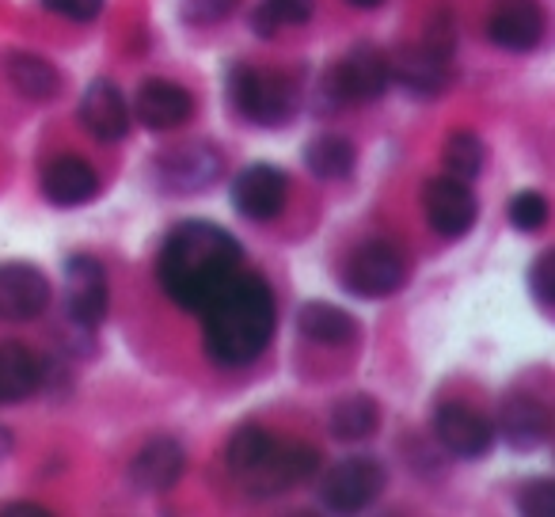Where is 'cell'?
<instances>
[{
	"instance_id": "13",
	"label": "cell",
	"mask_w": 555,
	"mask_h": 517,
	"mask_svg": "<svg viewBox=\"0 0 555 517\" xmlns=\"http://www.w3.org/2000/svg\"><path fill=\"white\" fill-rule=\"evenodd\" d=\"M50 282L31 263H0V320H31L47 309Z\"/></svg>"
},
{
	"instance_id": "29",
	"label": "cell",
	"mask_w": 555,
	"mask_h": 517,
	"mask_svg": "<svg viewBox=\"0 0 555 517\" xmlns=\"http://www.w3.org/2000/svg\"><path fill=\"white\" fill-rule=\"evenodd\" d=\"M529 289L544 312L555 309V251H540V259L529 271Z\"/></svg>"
},
{
	"instance_id": "2",
	"label": "cell",
	"mask_w": 555,
	"mask_h": 517,
	"mask_svg": "<svg viewBox=\"0 0 555 517\" xmlns=\"http://www.w3.org/2000/svg\"><path fill=\"white\" fill-rule=\"evenodd\" d=\"M198 312L206 350L221 365L255 362L274 339V294L259 274H232Z\"/></svg>"
},
{
	"instance_id": "1",
	"label": "cell",
	"mask_w": 555,
	"mask_h": 517,
	"mask_svg": "<svg viewBox=\"0 0 555 517\" xmlns=\"http://www.w3.org/2000/svg\"><path fill=\"white\" fill-rule=\"evenodd\" d=\"M240 240L209 221H183L160 247L156 279L179 309L198 312L240 271Z\"/></svg>"
},
{
	"instance_id": "15",
	"label": "cell",
	"mask_w": 555,
	"mask_h": 517,
	"mask_svg": "<svg viewBox=\"0 0 555 517\" xmlns=\"http://www.w3.org/2000/svg\"><path fill=\"white\" fill-rule=\"evenodd\" d=\"M80 122L100 141H118L130 130V103L115 80H92L80 100Z\"/></svg>"
},
{
	"instance_id": "26",
	"label": "cell",
	"mask_w": 555,
	"mask_h": 517,
	"mask_svg": "<svg viewBox=\"0 0 555 517\" xmlns=\"http://www.w3.org/2000/svg\"><path fill=\"white\" fill-rule=\"evenodd\" d=\"M483 141L476 138V133L468 130H456L453 138L446 141V153H441V160H446V176H456V179H476L479 171H483Z\"/></svg>"
},
{
	"instance_id": "22",
	"label": "cell",
	"mask_w": 555,
	"mask_h": 517,
	"mask_svg": "<svg viewBox=\"0 0 555 517\" xmlns=\"http://www.w3.org/2000/svg\"><path fill=\"white\" fill-rule=\"evenodd\" d=\"M4 77H9V85L16 88L20 95H27V100H50V95H57V88H62V77H57V69L47 57L20 54V50L4 57Z\"/></svg>"
},
{
	"instance_id": "23",
	"label": "cell",
	"mask_w": 555,
	"mask_h": 517,
	"mask_svg": "<svg viewBox=\"0 0 555 517\" xmlns=\"http://www.w3.org/2000/svg\"><path fill=\"white\" fill-rule=\"evenodd\" d=\"M39 388V362L20 342H0V403H20Z\"/></svg>"
},
{
	"instance_id": "20",
	"label": "cell",
	"mask_w": 555,
	"mask_h": 517,
	"mask_svg": "<svg viewBox=\"0 0 555 517\" xmlns=\"http://www.w3.org/2000/svg\"><path fill=\"white\" fill-rule=\"evenodd\" d=\"M221 171V156L206 145H186L176 148V153L164 156V179L176 191H198V186H209Z\"/></svg>"
},
{
	"instance_id": "14",
	"label": "cell",
	"mask_w": 555,
	"mask_h": 517,
	"mask_svg": "<svg viewBox=\"0 0 555 517\" xmlns=\"http://www.w3.org/2000/svg\"><path fill=\"white\" fill-rule=\"evenodd\" d=\"M133 115L149 130H179L183 122H191L194 95L171 80H145L133 95Z\"/></svg>"
},
{
	"instance_id": "7",
	"label": "cell",
	"mask_w": 555,
	"mask_h": 517,
	"mask_svg": "<svg viewBox=\"0 0 555 517\" xmlns=\"http://www.w3.org/2000/svg\"><path fill=\"white\" fill-rule=\"evenodd\" d=\"M385 491V468L370 456H350V461L335 464L320 483V499L324 506L339 509V514H354L365 509L377 494Z\"/></svg>"
},
{
	"instance_id": "6",
	"label": "cell",
	"mask_w": 555,
	"mask_h": 517,
	"mask_svg": "<svg viewBox=\"0 0 555 517\" xmlns=\"http://www.w3.org/2000/svg\"><path fill=\"white\" fill-rule=\"evenodd\" d=\"M408 279V263H403V251L388 240H370V244L354 247L347 259V282L350 294L365 297V301H380V297H392L396 289Z\"/></svg>"
},
{
	"instance_id": "35",
	"label": "cell",
	"mask_w": 555,
	"mask_h": 517,
	"mask_svg": "<svg viewBox=\"0 0 555 517\" xmlns=\"http://www.w3.org/2000/svg\"><path fill=\"white\" fill-rule=\"evenodd\" d=\"M354 9H377V4H385V0H350Z\"/></svg>"
},
{
	"instance_id": "30",
	"label": "cell",
	"mask_w": 555,
	"mask_h": 517,
	"mask_svg": "<svg viewBox=\"0 0 555 517\" xmlns=\"http://www.w3.org/2000/svg\"><path fill=\"white\" fill-rule=\"evenodd\" d=\"M517 506H521L525 514H537V517L555 514V483L552 479H532V483H525Z\"/></svg>"
},
{
	"instance_id": "8",
	"label": "cell",
	"mask_w": 555,
	"mask_h": 517,
	"mask_svg": "<svg viewBox=\"0 0 555 517\" xmlns=\"http://www.w3.org/2000/svg\"><path fill=\"white\" fill-rule=\"evenodd\" d=\"M423 209L426 221L438 236L446 240H461L472 232L476 224V194L468 191V183L456 176H438L423 186Z\"/></svg>"
},
{
	"instance_id": "10",
	"label": "cell",
	"mask_w": 555,
	"mask_h": 517,
	"mask_svg": "<svg viewBox=\"0 0 555 517\" xmlns=\"http://www.w3.org/2000/svg\"><path fill=\"white\" fill-rule=\"evenodd\" d=\"M544 9L537 0H494L491 4V20H487V35H491L494 47L514 50H537L544 39Z\"/></svg>"
},
{
	"instance_id": "33",
	"label": "cell",
	"mask_w": 555,
	"mask_h": 517,
	"mask_svg": "<svg viewBox=\"0 0 555 517\" xmlns=\"http://www.w3.org/2000/svg\"><path fill=\"white\" fill-rule=\"evenodd\" d=\"M4 514H31V517H47L50 509H42V506H35V502H20V506H9Z\"/></svg>"
},
{
	"instance_id": "21",
	"label": "cell",
	"mask_w": 555,
	"mask_h": 517,
	"mask_svg": "<svg viewBox=\"0 0 555 517\" xmlns=\"http://www.w3.org/2000/svg\"><path fill=\"white\" fill-rule=\"evenodd\" d=\"M297 327H301L305 339L320 342V347H343L358 335V324L350 312H343L339 305L332 301H312L301 309L297 316Z\"/></svg>"
},
{
	"instance_id": "17",
	"label": "cell",
	"mask_w": 555,
	"mask_h": 517,
	"mask_svg": "<svg viewBox=\"0 0 555 517\" xmlns=\"http://www.w3.org/2000/svg\"><path fill=\"white\" fill-rule=\"evenodd\" d=\"M499 430L514 449H537L552 434V415H547L544 400H537L529 392H517L502 403Z\"/></svg>"
},
{
	"instance_id": "4",
	"label": "cell",
	"mask_w": 555,
	"mask_h": 517,
	"mask_svg": "<svg viewBox=\"0 0 555 517\" xmlns=\"http://www.w3.org/2000/svg\"><path fill=\"white\" fill-rule=\"evenodd\" d=\"M388 85H392V62H388V54L373 47V42H358L354 50H347L324 73L320 100L332 103V107H350V103H365L385 95Z\"/></svg>"
},
{
	"instance_id": "12",
	"label": "cell",
	"mask_w": 555,
	"mask_h": 517,
	"mask_svg": "<svg viewBox=\"0 0 555 517\" xmlns=\"http://www.w3.org/2000/svg\"><path fill=\"white\" fill-rule=\"evenodd\" d=\"M434 438H438L441 449H449L461 461H476V456H483L494 445V426L479 411L461 408V403H446L434 415Z\"/></svg>"
},
{
	"instance_id": "28",
	"label": "cell",
	"mask_w": 555,
	"mask_h": 517,
	"mask_svg": "<svg viewBox=\"0 0 555 517\" xmlns=\"http://www.w3.org/2000/svg\"><path fill=\"white\" fill-rule=\"evenodd\" d=\"M506 214L517 232H540L547 224V198L540 191H521L509 198Z\"/></svg>"
},
{
	"instance_id": "16",
	"label": "cell",
	"mask_w": 555,
	"mask_h": 517,
	"mask_svg": "<svg viewBox=\"0 0 555 517\" xmlns=\"http://www.w3.org/2000/svg\"><path fill=\"white\" fill-rule=\"evenodd\" d=\"M95 191H100V176L80 156H57L42 171V194L54 206H85V202L95 198Z\"/></svg>"
},
{
	"instance_id": "32",
	"label": "cell",
	"mask_w": 555,
	"mask_h": 517,
	"mask_svg": "<svg viewBox=\"0 0 555 517\" xmlns=\"http://www.w3.org/2000/svg\"><path fill=\"white\" fill-rule=\"evenodd\" d=\"M236 4L240 0H183V16L191 24H217V20H229Z\"/></svg>"
},
{
	"instance_id": "11",
	"label": "cell",
	"mask_w": 555,
	"mask_h": 517,
	"mask_svg": "<svg viewBox=\"0 0 555 517\" xmlns=\"http://www.w3.org/2000/svg\"><path fill=\"white\" fill-rule=\"evenodd\" d=\"M232 206L247 221H274L286 209V176L270 164H251L232 183Z\"/></svg>"
},
{
	"instance_id": "34",
	"label": "cell",
	"mask_w": 555,
	"mask_h": 517,
	"mask_svg": "<svg viewBox=\"0 0 555 517\" xmlns=\"http://www.w3.org/2000/svg\"><path fill=\"white\" fill-rule=\"evenodd\" d=\"M9 449H12V434L4 430V426H0V461H4V456H9Z\"/></svg>"
},
{
	"instance_id": "5",
	"label": "cell",
	"mask_w": 555,
	"mask_h": 517,
	"mask_svg": "<svg viewBox=\"0 0 555 517\" xmlns=\"http://www.w3.org/2000/svg\"><path fill=\"white\" fill-rule=\"evenodd\" d=\"M317 464H320V453L312 445H297V441L278 445V441H270L267 453H262L236 483L244 487L247 494L270 499V494H282V491H289V487L312 479L317 476Z\"/></svg>"
},
{
	"instance_id": "31",
	"label": "cell",
	"mask_w": 555,
	"mask_h": 517,
	"mask_svg": "<svg viewBox=\"0 0 555 517\" xmlns=\"http://www.w3.org/2000/svg\"><path fill=\"white\" fill-rule=\"evenodd\" d=\"M42 9L73 20V24H92L103 12V0H42Z\"/></svg>"
},
{
	"instance_id": "9",
	"label": "cell",
	"mask_w": 555,
	"mask_h": 517,
	"mask_svg": "<svg viewBox=\"0 0 555 517\" xmlns=\"http://www.w3.org/2000/svg\"><path fill=\"white\" fill-rule=\"evenodd\" d=\"M65 312L85 332H95L107 316V271L92 255H73L65 263Z\"/></svg>"
},
{
	"instance_id": "25",
	"label": "cell",
	"mask_w": 555,
	"mask_h": 517,
	"mask_svg": "<svg viewBox=\"0 0 555 517\" xmlns=\"http://www.w3.org/2000/svg\"><path fill=\"white\" fill-rule=\"evenodd\" d=\"M380 426V408L370 396H347L332 411V434L339 441H365Z\"/></svg>"
},
{
	"instance_id": "18",
	"label": "cell",
	"mask_w": 555,
	"mask_h": 517,
	"mask_svg": "<svg viewBox=\"0 0 555 517\" xmlns=\"http://www.w3.org/2000/svg\"><path fill=\"white\" fill-rule=\"evenodd\" d=\"M183 468H186L183 445L171 441V438H156V441H149L138 456H133L130 476H133V483L145 487V491H168V487L179 483Z\"/></svg>"
},
{
	"instance_id": "19",
	"label": "cell",
	"mask_w": 555,
	"mask_h": 517,
	"mask_svg": "<svg viewBox=\"0 0 555 517\" xmlns=\"http://www.w3.org/2000/svg\"><path fill=\"white\" fill-rule=\"evenodd\" d=\"M392 77L400 80L403 88H411V92H423V95L441 92L449 80V54L438 47H430V42H423V47L396 57Z\"/></svg>"
},
{
	"instance_id": "27",
	"label": "cell",
	"mask_w": 555,
	"mask_h": 517,
	"mask_svg": "<svg viewBox=\"0 0 555 517\" xmlns=\"http://www.w3.org/2000/svg\"><path fill=\"white\" fill-rule=\"evenodd\" d=\"M317 12V0H262L255 12V31L274 35L278 27H305Z\"/></svg>"
},
{
	"instance_id": "24",
	"label": "cell",
	"mask_w": 555,
	"mask_h": 517,
	"mask_svg": "<svg viewBox=\"0 0 555 517\" xmlns=\"http://www.w3.org/2000/svg\"><path fill=\"white\" fill-rule=\"evenodd\" d=\"M358 164V153L339 133H320L305 145V168L320 179H347Z\"/></svg>"
},
{
	"instance_id": "3",
	"label": "cell",
	"mask_w": 555,
	"mask_h": 517,
	"mask_svg": "<svg viewBox=\"0 0 555 517\" xmlns=\"http://www.w3.org/2000/svg\"><path fill=\"white\" fill-rule=\"evenodd\" d=\"M229 100L247 122L255 126H282L297 115V85L274 69L236 65L229 73Z\"/></svg>"
}]
</instances>
